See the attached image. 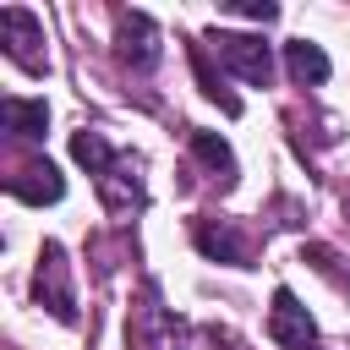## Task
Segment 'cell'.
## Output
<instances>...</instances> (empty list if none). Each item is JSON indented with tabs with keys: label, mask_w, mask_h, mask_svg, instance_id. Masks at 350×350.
I'll use <instances>...</instances> for the list:
<instances>
[{
	"label": "cell",
	"mask_w": 350,
	"mask_h": 350,
	"mask_svg": "<svg viewBox=\"0 0 350 350\" xmlns=\"http://www.w3.org/2000/svg\"><path fill=\"white\" fill-rule=\"evenodd\" d=\"M33 301L60 317V323H77V295H71V268H66V246L60 241H44L38 246V268H33Z\"/></svg>",
	"instance_id": "1"
},
{
	"label": "cell",
	"mask_w": 350,
	"mask_h": 350,
	"mask_svg": "<svg viewBox=\"0 0 350 350\" xmlns=\"http://www.w3.org/2000/svg\"><path fill=\"white\" fill-rule=\"evenodd\" d=\"M208 44H213L219 66H230L241 82L268 88V77H273V55H268V44H262L257 33H208Z\"/></svg>",
	"instance_id": "2"
},
{
	"label": "cell",
	"mask_w": 350,
	"mask_h": 350,
	"mask_svg": "<svg viewBox=\"0 0 350 350\" xmlns=\"http://www.w3.org/2000/svg\"><path fill=\"white\" fill-rule=\"evenodd\" d=\"M115 55H120V66H131V71H153V66H159V27H153L148 11H120Z\"/></svg>",
	"instance_id": "3"
},
{
	"label": "cell",
	"mask_w": 350,
	"mask_h": 350,
	"mask_svg": "<svg viewBox=\"0 0 350 350\" xmlns=\"http://www.w3.org/2000/svg\"><path fill=\"white\" fill-rule=\"evenodd\" d=\"M0 44H5V55H11L16 66L44 71V55H38L44 27H38V16H33L27 5H5V11H0Z\"/></svg>",
	"instance_id": "4"
},
{
	"label": "cell",
	"mask_w": 350,
	"mask_h": 350,
	"mask_svg": "<svg viewBox=\"0 0 350 350\" xmlns=\"http://www.w3.org/2000/svg\"><path fill=\"white\" fill-rule=\"evenodd\" d=\"M268 339H273V345H284V350H306V345L317 339V323H312V312L295 301V290H273Z\"/></svg>",
	"instance_id": "5"
},
{
	"label": "cell",
	"mask_w": 350,
	"mask_h": 350,
	"mask_svg": "<svg viewBox=\"0 0 350 350\" xmlns=\"http://www.w3.org/2000/svg\"><path fill=\"white\" fill-rule=\"evenodd\" d=\"M191 241H197V252H202V257H213V262L252 268V246H246V241H241V230H235V224H224V219H197V224H191Z\"/></svg>",
	"instance_id": "6"
},
{
	"label": "cell",
	"mask_w": 350,
	"mask_h": 350,
	"mask_svg": "<svg viewBox=\"0 0 350 350\" xmlns=\"http://www.w3.org/2000/svg\"><path fill=\"white\" fill-rule=\"evenodd\" d=\"M5 191H11L16 202H60V197H66V180H60V170L44 159V164L16 170V175L5 180Z\"/></svg>",
	"instance_id": "7"
},
{
	"label": "cell",
	"mask_w": 350,
	"mask_h": 350,
	"mask_svg": "<svg viewBox=\"0 0 350 350\" xmlns=\"http://www.w3.org/2000/svg\"><path fill=\"white\" fill-rule=\"evenodd\" d=\"M98 197L120 213V208H137L142 202V180H137V164L131 159H115L104 175H98Z\"/></svg>",
	"instance_id": "8"
},
{
	"label": "cell",
	"mask_w": 350,
	"mask_h": 350,
	"mask_svg": "<svg viewBox=\"0 0 350 350\" xmlns=\"http://www.w3.org/2000/svg\"><path fill=\"white\" fill-rule=\"evenodd\" d=\"M284 66H290V77L301 82V88H317V82H328V55L312 44V38H290L284 44Z\"/></svg>",
	"instance_id": "9"
},
{
	"label": "cell",
	"mask_w": 350,
	"mask_h": 350,
	"mask_svg": "<svg viewBox=\"0 0 350 350\" xmlns=\"http://www.w3.org/2000/svg\"><path fill=\"white\" fill-rule=\"evenodd\" d=\"M0 120H5L16 137H44L49 104H44V98H0Z\"/></svg>",
	"instance_id": "10"
},
{
	"label": "cell",
	"mask_w": 350,
	"mask_h": 350,
	"mask_svg": "<svg viewBox=\"0 0 350 350\" xmlns=\"http://www.w3.org/2000/svg\"><path fill=\"white\" fill-rule=\"evenodd\" d=\"M191 153L219 175V186H235V153H230V142L219 131H191Z\"/></svg>",
	"instance_id": "11"
},
{
	"label": "cell",
	"mask_w": 350,
	"mask_h": 350,
	"mask_svg": "<svg viewBox=\"0 0 350 350\" xmlns=\"http://www.w3.org/2000/svg\"><path fill=\"white\" fill-rule=\"evenodd\" d=\"M71 159H77V164H82L88 175H104V170L115 164V153H109L104 131H88V126H82V131L71 137Z\"/></svg>",
	"instance_id": "12"
},
{
	"label": "cell",
	"mask_w": 350,
	"mask_h": 350,
	"mask_svg": "<svg viewBox=\"0 0 350 350\" xmlns=\"http://www.w3.org/2000/svg\"><path fill=\"white\" fill-rule=\"evenodd\" d=\"M191 66H197V82H202V93H208V98H219V104H224V115H241V104H235V98L219 88V77L208 71V55H202V49H191Z\"/></svg>",
	"instance_id": "13"
},
{
	"label": "cell",
	"mask_w": 350,
	"mask_h": 350,
	"mask_svg": "<svg viewBox=\"0 0 350 350\" xmlns=\"http://www.w3.org/2000/svg\"><path fill=\"white\" fill-rule=\"evenodd\" d=\"M301 257H306V262H312V268H317V273H328V279H334V284H339V290H350V279H345V273H339V268H334V262H339V257H334V252H328V246H306V252H301Z\"/></svg>",
	"instance_id": "14"
},
{
	"label": "cell",
	"mask_w": 350,
	"mask_h": 350,
	"mask_svg": "<svg viewBox=\"0 0 350 350\" xmlns=\"http://www.w3.org/2000/svg\"><path fill=\"white\" fill-rule=\"evenodd\" d=\"M230 11H241V16H252V22H273V16H279L273 0H235Z\"/></svg>",
	"instance_id": "15"
},
{
	"label": "cell",
	"mask_w": 350,
	"mask_h": 350,
	"mask_svg": "<svg viewBox=\"0 0 350 350\" xmlns=\"http://www.w3.org/2000/svg\"><path fill=\"white\" fill-rule=\"evenodd\" d=\"M213 350H230V345H219V334H213Z\"/></svg>",
	"instance_id": "16"
},
{
	"label": "cell",
	"mask_w": 350,
	"mask_h": 350,
	"mask_svg": "<svg viewBox=\"0 0 350 350\" xmlns=\"http://www.w3.org/2000/svg\"><path fill=\"white\" fill-rule=\"evenodd\" d=\"M306 350H323V345H306Z\"/></svg>",
	"instance_id": "17"
}]
</instances>
